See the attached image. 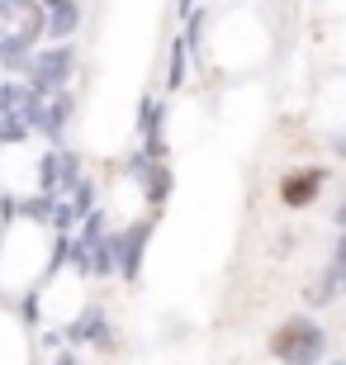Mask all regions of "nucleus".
<instances>
[{"label": "nucleus", "instance_id": "f257e3e1", "mask_svg": "<svg viewBox=\"0 0 346 365\" xmlns=\"http://www.w3.org/2000/svg\"><path fill=\"white\" fill-rule=\"evenodd\" d=\"M322 346H327V337H322V327L308 323V318H290V323L270 337V351L285 365H313L322 356Z\"/></svg>", "mask_w": 346, "mask_h": 365}, {"label": "nucleus", "instance_id": "f03ea898", "mask_svg": "<svg viewBox=\"0 0 346 365\" xmlns=\"http://www.w3.org/2000/svg\"><path fill=\"white\" fill-rule=\"evenodd\" d=\"M71 67H76V57H71L67 43H57V48H48V53H34V57H29L34 91H57V86H67Z\"/></svg>", "mask_w": 346, "mask_h": 365}, {"label": "nucleus", "instance_id": "7ed1b4c3", "mask_svg": "<svg viewBox=\"0 0 346 365\" xmlns=\"http://www.w3.org/2000/svg\"><path fill=\"white\" fill-rule=\"evenodd\" d=\"M318 185H322V171H299V176H285V185H280V200L285 204H308L313 195H318Z\"/></svg>", "mask_w": 346, "mask_h": 365}, {"label": "nucleus", "instance_id": "20e7f679", "mask_svg": "<svg viewBox=\"0 0 346 365\" xmlns=\"http://www.w3.org/2000/svg\"><path fill=\"white\" fill-rule=\"evenodd\" d=\"M143 247H147V223H138V228L123 232V242H119V271H123V280H138V257H143Z\"/></svg>", "mask_w": 346, "mask_h": 365}, {"label": "nucleus", "instance_id": "39448f33", "mask_svg": "<svg viewBox=\"0 0 346 365\" xmlns=\"http://www.w3.org/2000/svg\"><path fill=\"white\" fill-rule=\"evenodd\" d=\"M43 5H48V10H53V24H48V34H53V38H67L71 29H76V0H43Z\"/></svg>", "mask_w": 346, "mask_h": 365}, {"label": "nucleus", "instance_id": "423d86ee", "mask_svg": "<svg viewBox=\"0 0 346 365\" xmlns=\"http://www.w3.org/2000/svg\"><path fill=\"white\" fill-rule=\"evenodd\" d=\"M67 337H71V341H86V337H95V341H100V346H105L109 327H105V318H100V309H91V313H86V318H81V323L71 327Z\"/></svg>", "mask_w": 346, "mask_h": 365}, {"label": "nucleus", "instance_id": "0eeeda50", "mask_svg": "<svg viewBox=\"0 0 346 365\" xmlns=\"http://www.w3.org/2000/svg\"><path fill=\"white\" fill-rule=\"evenodd\" d=\"M185 67H190V38H175V48H171V71H166V86H171V91H180Z\"/></svg>", "mask_w": 346, "mask_h": 365}, {"label": "nucleus", "instance_id": "6e6552de", "mask_svg": "<svg viewBox=\"0 0 346 365\" xmlns=\"http://www.w3.org/2000/svg\"><path fill=\"white\" fill-rule=\"evenodd\" d=\"M71 119V100H57L53 109H48V119H43V128H48V133H62V123Z\"/></svg>", "mask_w": 346, "mask_h": 365}, {"label": "nucleus", "instance_id": "1a4fd4ad", "mask_svg": "<svg viewBox=\"0 0 346 365\" xmlns=\"http://www.w3.org/2000/svg\"><path fill=\"white\" fill-rule=\"evenodd\" d=\"M332 280H337V284L346 280V232H342V242H337V257H332Z\"/></svg>", "mask_w": 346, "mask_h": 365}, {"label": "nucleus", "instance_id": "9d476101", "mask_svg": "<svg viewBox=\"0 0 346 365\" xmlns=\"http://www.w3.org/2000/svg\"><path fill=\"white\" fill-rule=\"evenodd\" d=\"M332 148H337V152H342V157H346V133H342V138H332Z\"/></svg>", "mask_w": 346, "mask_h": 365}, {"label": "nucleus", "instance_id": "9b49d317", "mask_svg": "<svg viewBox=\"0 0 346 365\" xmlns=\"http://www.w3.org/2000/svg\"><path fill=\"white\" fill-rule=\"evenodd\" d=\"M337 223H342V228H346V204H342V209H337Z\"/></svg>", "mask_w": 346, "mask_h": 365}, {"label": "nucleus", "instance_id": "f8f14e48", "mask_svg": "<svg viewBox=\"0 0 346 365\" xmlns=\"http://www.w3.org/2000/svg\"><path fill=\"white\" fill-rule=\"evenodd\" d=\"M57 365H76V361H71V356H62V361H57Z\"/></svg>", "mask_w": 346, "mask_h": 365}]
</instances>
